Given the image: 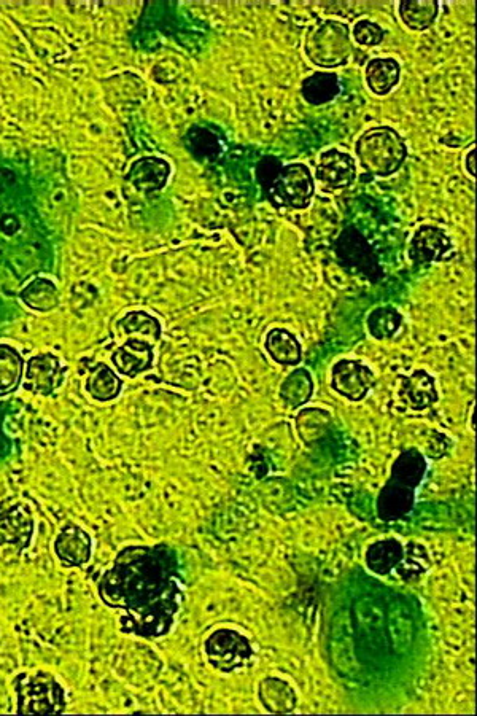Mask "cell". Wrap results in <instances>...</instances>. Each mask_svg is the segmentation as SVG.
<instances>
[{
	"instance_id": "27",
	"label": "cell",
	"mask_w": 477,
	"mask_h": 716,
	"mask_svg": "<svg viewBox=\"0 0 477 716\" xmlns=\"http://www.w3.org/2000/svg\"><path fill=\"white\" fill-rule=\"evenodd\" d=\"M118 327L131 338L142 339L147 343H155L161 338V323L156 317L145 311L128 312L123 319L118 322Z\"/></svg>"
},
{
	"instance_id": "24",
	"label": "cell",
	"mask_w": 477,
	"mask_h": 716,
	"mask_svg": "<svg viewBox=\"0 0 477 716\" xmlns=\"http://www.w3.org/2000/svg\"><path fill=\"white\" fill-rule=\"evenodd\" d=\"M398 12L411 31H425L438 18L439 5L433 0H406L401 2Z\"/></svg>"
},
{
	"instance_id": "1",
	"label": "cell",
	"mask_w": 477,
	"mask_h": 716,
	"mask_svg": "<svg viewBox=\"0 0 477 716\" xmlns=\"http://www.w3.org/2000/svg\"><path fill=\"white\" fill-rule=\"evenodd\" d=\"M97 596L120 611L123 634L161 639L172 631L182 607L179 554L163 543L121 549L97 581Z\"/></svg>"
},
{
	"instance_id": "2",
	"label": "cell",
	"mask_w": 477,
	"mask_h": 716,
	"mask_svg": "<svg viewBox=\"0 0 477 716\" xmlns=\"http://www.w3.org/2000/svg\"><path fill=\"white\" fill-rule=\"evenodd\" d=\"M18 715H61L66 712V689L48 672H21L13 680Z\"/></svg>"
},
{
	"instance_id": "22",
	"label": "cell",
	"mask_w": 477,
	"mask_h": 716,
	"mask_svg": "<svg viewBox=\"0 0 477 716\" xmlns=\"http://www.w3.org/2000/svg\"><path fill=\"white\" fill-rule=\"evenodd\" d=\"M20 296L23 303L34 311L50 312L58 308V287L55 282H51L45 277H37L34 281L29 282L21 290Z\"/></svg>"
},
{
	"instance_id": "5",
	"label": "cell",
	"mask_w": 477,
	"mask_h": 716,
	"mask_svg": "<svg viewBox=\"0 0 477 716\" xmlns=\"http://www.w3.org/2000/svg\"><path fill=\"white\" fill-rule=\"evenodd\" d=\"M315 183L306 164L285 166L272 182V203L285 209H306L314 196Z\"/></svg>"
},
{
	"instance_id": "15",
	"label": "cell",
	"mask_w": 477,
	"mask_h": 716,
	"mask_svg": "<svg viewBox=\"0 0 477 716\" xmlns=\"http://www.w3.org/2000/svg\"><path fill=\"white\" fill-rule=\"evenodd\" d=\"M400 398L415 411L430 408L438 400L435 379L427 371L415 370L401 381Z\"/></svg>"
},
{
	"instance_id": "23",
	"label": "cell",
	"mask_w": 477,
	"mask_h": 716,
	"mask_svg": "<svg viewBox=\"0 0 477 716\" xmlns=\"http://www.w3.org/2000/svg\"><path fill=\"white\" fill-rule=\"evenodd\" d=\"M24 376V360L20 352L7 344H0V397L13 394Z\"/></svg>"
},
{
	"instance_id": "9",
	"label": "cell",
	"mask_w": 477,
	"mask_h": 716,
	"mask_svg": "<svg viewBox=\"0 0 477 716\" xmlns=\"http://www.w3.org/2000/svg\"><path fill=\"white\" fill-rule=\"evenodd\" d=\"M374 373L368 365L358 360H339L331 368V387L350 401H360L373 389Z\"/></svg>"
},
{
	"instance_id": "32",
	"label": "cell",
	"mask_w": 477,
	"mask_h": 716,
	"mask_svg": "<svg viewBox=\"0 0 477 716\" xmlns=\"http://www.w3.org/2000/svg\"><path fill=\"white\" fill-rule=\"evenodd\" d=\"M353 39L357 40L361 47H377L384 42L385 32L374 21L361 20L353 26Z\"/></svg>"
},
{
	"instance_id": "29",
	"label": "cell",
	"mask_w": 477,
	"mask_h": 716,
	"mask_svg": "<svg viewBox=\"0 0 477 716\" xmlns=\"http://www.w3.org/2000/svg\"><path fill=\"white\" fill-rule=\"evenodd\" d=\"M403 325V316L392 306L376 308L368 316L369 335L379 341L392 339Z\"/></svg>"
},
{
	"instance_id": "30",
	"label": "cell",
	"mask_w": 477,
	"mask_h": 716,
	"mask_svg": "<svg viewBox=\"0 0 477 716\" xmlns=\"http://www.w3.org/2000/svg\"><path fill=\"white\" fill-rule=\"evenodd\" d=\"M428 562H430V557H428L425 548L417 543H409L404 548L403 559L395 570L404 578H408V576L420 575L425 572L428 569Z\"/></svg>"
},
{
	"instance_id": "28",
	"label": "cell",
	"mask_w": 477,
	"mask_h": 716,
	"mask_svg": "<svg viewBox=\"0 0 477 716\" xmlns=\"http://www.w3.org/2000/svg\"><path fill=\"white\" fill-rule=\"evenodd\" d=\"M339 91H341V82L338 75L328 72H318L303 83L304 99L314 106H323L326 102L333 101Z\"/></svg>"
},
{
	"instance_id": "25",
	"label": "cell",
	"mask_w": 477,
	"mask_h": 716,
	"mask_svg": "<svg viewBox=\"0 0 477 716\" xmlns=\"http://www.w3.org/2000/svg\"><path fill=\"white\" fill-rule=\"evenodd\" d=\"M425 470H427V464H425L422 454L415 449H409L396 459L390 481L415 491V487L422 483Z\"/></svg>"
},
{
	"instance_id": "13",
	"label": "cell",
	"mask_w": 477,
	"mask_h": 716,
	"mask_svg": "<svg viewBox=\"0 0 477 716\" xmlns=\"http://www.w3.org/2000/svg\"><path fill=\"white\" fill-rule=\"evenodd\" d=\"M171 177V164L159 156H144L134 161L126 174V180L142 193H156L163 190Z\"/></svg>"
},
{
	"instance_id": "20",
	"label": "cell",
	"mask_w": 477,
	"mask_h": 716,
	"mask_svg": "<svg viewBox=\"0 0 477 716\" xmlns=\"http://www.w3.org/2000/svg\"><path fill=\"white\" fill-rule=\"evenodd\" d=\"M414 503V489L388 481L382 489L377 510L384 519H398L411 510Z\"/></svg>"
},
{
	"instance_id": "26",
	"label": "cell",
	"mask_w": 477,
	"mask_h": 716,
	"mask_svg": "<svg viewBox=\"0 0 477 716\" xmlns=\"http://www.w3.org/2000/svg\"><path fill=\"white\" fill-rule=\"evenodd\" d=\"M314 394V381L311 373L307 370H296L288 374L284 384L280 386V400L284 401L288 408H299L306 405Z\"/></svg>"
},
{
	"instance_id": "3",
	"label": "cell",
	"mask_w": 477,
	"mask_h": 716,
	"mask_svg": "<svg viewBox=\"0 0 477 716\" xmlns=\"http://www.w3.org/2000/svg\"><path fill=\"white\" fill-rule=\"evenodd\" d=\"M355 152L365 171L377 177L392 176L408 158L403 137L392 128H374L361 134Z\"/></svg>"
},
{
	"instance_id": "8",
	"label": "cell",
	"mask_w": 477,
	"mask_h": 716,
	"mask_svg": "<svg viewBox=\"0 0 477 716\" xmlns=\"http://www.w3.org/2000/svg\"><path fill=\"white\" fill-rule=\"evenodd\" d=\"M66 381V368L56 355L40 354L29 358L24 366V389L32 395L50 397Z\"/></svg>"
},
{
	"instance_id": "17",
	"label": "cell",
	"mask_w": 477,
	"mask_h": 716,
	"mask_svg": "<svg viewBox=\"0 0 477 716\" xmlns=\"http://www.w3.org/2000/svg\"><path fill=\"white\" fill-rule=\"evenodd\" d=\"M401 67L393 58H376L366 66V83L377 96H385L400 82Z\"/></svg>"
},
{
	"instance_id": "14",
	"label": "cell",
	"mask_w": 477,
	"mask_h": 716,
	"mask_svg": "<svg viewBox=\"0 0 477 716\" xmlns=\"http://www.w3.org/2000/svg\"><path fill=\"white\" fill-rule=\"evenodd\" d=\"M153 358L155 352L152 344L142 339L129 338L123 346L113 352L112 362L118 373L128 378H136L152 368Z\"/></svg>"
},
{
	"instance_id": "4",
	"label": "cell",
	"mask_w": 477,
	"mask_h": 716,
	"mask_svg": "<svg viewBox=\"0 0 477 716\" xmlns=\"http://www.w3.org/2000/svg\"><path fill=\"white\" fill-rule=\"evenodd\" d=\"M304 51L315 66L323 69L344 66L353 53L349 26L336 20L323 21L307 34Z\"/></svg>"
},
{
	"instance_id": "12",
	"label": "cell",
	"mask_w": 477,
	"mask_h": 716,
	"mask_svg": "<svg viewBox=\"0 0 477 716\" xmlns=\"http://www.w3.org/2000/svg\"><path fill=\"white\" fill-rule=\"evenodd\" d=\"M357 177V163L349 153L341 152L338 148H330L320 155L317 164V179L331 188V190H344L350 187Z\"/></svg>"
},
{
	"instance_id": "31",
	"label": "cell",
	"mask_w": 477,
	"mask_h": 716,
	"mask_svg": "<svg viewBox=\"0 0 477 716\" xmlns=\"http://www.w3.org/2000/svg\"><path fill=\"white\" fill-rule=\"evenodd\" d=\"M325 411L320 409H311V411H303L298 416V430L301 433L306 443L317 440L318 436H322L325 432L326 427L331 422V417H326L325 421H322V417L325 416Z\"/></svg>"
},
{
	"instance_id": "19",
	"label": "cell",
	"mask_w": 477,
	"mask_h": 716,
	"mask_svg": "<svg viewBox=\"0 0 477 716\" xmlns=\"http://www.w3.org/2000/svg\"><path fill=\"white\" fill-rule=\"evenodd\" d=\"M403 556L404 548L400 541L395 538H387V540L377 541L374 545L369 546L368 553H366V564L374 573L387 575V573L395 572Z\"/></svg>"
},
{
	"instance_id": "7",
	"label": "cell",
	"mask_w": 477,
	"mask_h": 716,
	"mask_svg": "<svg viewBox=\"0 0 477 716\" xmlns=\"http://www.w3.org/2000/svg\"><path fill=\"white\" fill-rule=\"evenodd\" d=\"M34 532V514L28 503L20 499L0 503V548L23 553L31 546Z\"/></svg>"
},
{
	"instance_id": "11",
	"label": "cell",
	"mask_w": 477,
	"mask_h": 716,
	"mask_svg": "<svg viewBox=\"0 0 477 716\" xmlns=\"http://www.w3.org/2000/svg\"><path fill=\"white\" fill-rule=\"evenodd\" d=\"M53 549L63 567L78 569L90 562L93 556V540L82 527L77 524H67L56 535Z\"/></svg>"
},
{
	"instance_id": "6",
	"label": "cell",
	"mask_w": 477,
	"mask_h": 716,
	"mask_svg": "<svg viewBox=\"0 0 477 716\" xmlns=\"http://www.w3.org/2000/svg\"><path fill=\"white\" fill-rule=\"evenodd\" d=\"M207 659L215 669L234 672L247 666L253 658L252 643L234 629H218L204 645Z\"/></svg>"
},
{
	"instance_id": "16",
	"label": "cell",
	"mask_w": 477,
	"mask_h": 716,
	"mask_svg": "<svg viewBox=\"0 0 477 716\" xmlns=\"http://www.w3.org/2000/svg\"><path fill=\"white\" fill-rule=\"evenodd\" d=\"M261 704L271 713H290L296 707V693L293 686L282 678H264L258 689Z\"/></svg>"
},
{
	"instance_id": "33",
	"label": "cell",
	"mask_w": 477,
	"mask_h": 716,
	"mask_svg": "<svg viewBox=\"0 0 477 716\" xmlns=\"http://www.w3.org/2000/svg\"><path fill=\"white\" fill-rule=\"evenodd\" d=\"M474 160H476V148H471L470 152H468V155H466V171H468V174H470L471 177H476V163H474Z\"/></svg>"
},
{
	"instance_id": "21",
	"label": "cell",
	"mask_w": 477,
	"mask_h": 716,
	"mask_svg": "<svg viewBox=\"0 0 477 716\" xmlns=\"http://www.w3.org/2000/svg\"><path fill=\"white\" fill-rule=\"evenodd\" d=\"M121 387L123 382L118 378V374L104 363L94 366L86 379L88 394L102 403L115 400L121 394Z\"/></svg>"
},
{
	"instance_id": "10",
	"label": "cell",
	"mask_w": 477,
	"mask_h": 716,
	"mask_svg": "<svg viewBox=\"0 0 477 716\" xmlns=\"http://www.w3.org/2000/svg\"><path fill=\"white\" fill-rule=\"evenodd\" d=\"M452 241L438 226L423 225L415 231L408 247L409 260L414 265H428L446 260L452 253Z\"/></svg>"
},
{
	"instance_id": "18",
	"label": "cell",
	"mask_w": 477,
	"mask_h": 716,
	"mask_svg": "<svg viewBox=\"0 0 477 716\" xmlns=\"http://www.w3.org/2000/svg\"><path fill=\"white\" fill-rule=\"evenodd\" d=\"M266 351L280 365H296L301 362L303 349L293 333L284 328H274L266 336Z\"/></svg>"
},
{
	"instance_id": "34",
	"label": "cell",
	"mask_w": 477,
	"mask_h": 716,
	"mask_svg": "<svg viewBox=\"0 0 477 716\" xmlns=\"http://www.w3.org/2000/svg\"><path fill=\"white\" fill-rule=\"evenodd\" d=\"M470 421H471V422H470V429L473 430V432H474V425H473V406H471Z\"/></svg>"
}]
</instances>
